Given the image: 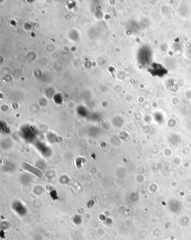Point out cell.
Listing matches in <instances>:
<instances>
[{
    "instance_id": "obj_1",
    "label": "cell",
    "mask_w": 191,
    "mask_h": 240,
    "mask_svg": "<svg viewBox=\"0 0 191 240\" xmlns=\"http://www.w3.org/2000/svg\"><path fill=\"white\" fill-rule=\"evenodd\" d=\"M24 169H25V170H28V171H29V172H30L31 173L32 172L33 173H34V174H37V175H39V176H41V172L38 170L37 168H35L34 166H33V165H29L27 163H24L23 164V167H22Z\"/></svg>"
}]
</instances>
